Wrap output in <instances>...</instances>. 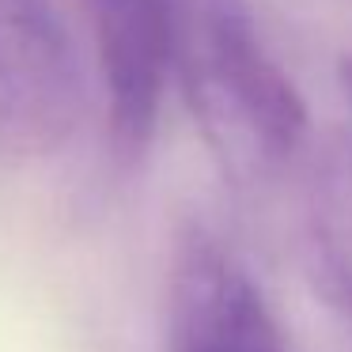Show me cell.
<instances>
[{"label":"cell","instance_id":"1","mask_svg":"<svg viewBox=\"0 0 352 352\" xmlns=\"http://www.w3.org/2000/svg\"><path fill=\"white\" fill-rule=\"evenodd\" d=\"M186 84L208 140L239 167H276L307 137L303 95L231 0H212L201 12Z\"/></svg>","mask_w":352,"mask_h":352},{"label":"cell","instance_id":"2","mask_svg":"<svg viewBox=\"0 0 352 352\" xmlns=\"http://www.w3.org/2000/svg\"><path fill=\"white\" fill-rule=\"evenodd\" d=\"M80 118V57L50 0H0V155H54Z\"/></svg>","mask_w":352,"mask_h":352},{"label":"cell","instance_id":"3","mask_svg":"<svg viewBox=\"0 0 352 352\" xmlns=\"http://www.w3.org/2000/svg\"><path fill=\"white\" fill-rule=\"evenodd\" d=\"M107 87V125L114 155L140 160L152 144L175 61V0H84Z\"/></svg>","mask_w":352,"mask_h":352},{"label":"cell","instance_id":"4","mask_svg":"<svg viewBox=\"0 0 352 352\" xmlns=\"http://www.w3.org/2000/svg\"><path fill=\"white\" fill-rule=\"evenodd\" d=\"M167 352H284L250 273L201 228L182 235L170 265Z\"/></svg>","mask_w":352,"mask_h":352},{"label":"cell","instance_id":"5","mask_svg":"<svg viewBox=\"0 0 352 352\" xmlns=\"http://www.w3.org/2000/svg\"><path fill=\"white\" fill-rule=\"evenodd\" d=\"M341 87H344V95H349V102H352V57L341 61Z\"/></svg>","mask_w":352,"mask_h":352}]
</instances>
